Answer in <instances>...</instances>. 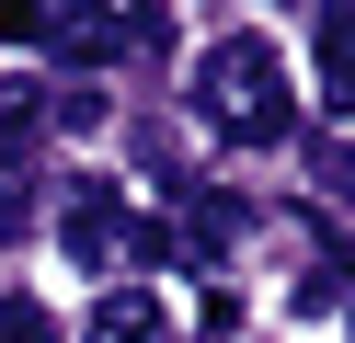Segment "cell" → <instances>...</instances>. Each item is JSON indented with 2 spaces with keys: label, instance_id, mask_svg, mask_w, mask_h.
Returning a JSON list of instances; mask_svg holds the SVG:
<instances>
[{
  "label": "cell",
  "instance_id": "9c48e42d",
  "mask_svg": "<svg viewBox=\"0 0 355 343\" xmlns=\"http://www.w3.org/2000/svg\"><path fill=\"white\" fill-rule=\"evenodd\" d=\"M0 343H58V320L35 309V297H0Z\"/></svg>",
  "mask_w": 355,
  "mask_h": 343
},
{
  "label": "cell",
  "instance_id": "52a82bcc",
  "mask_svg": "<svg viewBox=\"0 0 355 343\" xmlns=\"http://www.w3.org/2000/svg\"><path fill=\"white\" fill-rule=\"evenodd\" d=\"M35 126H46V91H35V80H24V69H0V160L24 149V137H35Z\"/></svg>",
  "mask_w": 355,
  "mask_h": 343
},
{
  "label": "cell",
  "instance_id": "8992f818",
  "mask_svg": "<svg viewBox=\"0 0 355 343\" xmlns=\"http://www.w3.org/2000/svg\"><path fill=\"white\" fill-rule=\"evenodd\" d=\"M241 229H252V206H241V195H207V183L184 195V252H195V263H207V252H230Z\"/></svg>",
  "mask_w": 355,
  "mask_h": 343
},
{
  "label": "cell",
  "instance_id": "8fae6325",
  "mask_svg": "<svg viewBox=\"0 0 355 343\" xmlns=\"http://www.w3.org/2000/svg\"><path fill=\"white\" fill-rule=\"evenodd\" d=\"M321 183H332V195H355V137H321Z\"/></svg>",
  "mask_w": 355,
  "mask_h": 343
},
{
  "label": "cell",
  "instance_id": "5b68a950",
  "mask_svg": "<svg viewBox=\"0 0 355 343\" xmlns=\"http://www.w3.org/2000/svg\"><path fill=\"white\" fill-rule=\"evenodd\" d=\"M309 46H321V103L355 114V0H332V12L309 23Z\"/></svg>",
  "mask_w": 355,
  "mask_h": 343
},
{
  "label": "cell",
  "instance_id": "6da1fadb",
  "mask_svg": "<svg viewBox=\"0 0 355 343\" xmlns=\"http://www.w3.org/2000/svg\"><path fill=\"white\" fill-rule=\"evenodd\" d=\"M195 114H207L218 137H241V149H275L286 126H298V103H286V58L263 35H218L207 58H195Z\"/></svg>",
  "mask_w": 355,
  "mask_h": 343
},
{
  "label": "cell",
  "instance_id": "30bf717a",
  "mask_svg": "<svg viewBox=\"0 0 355 343\" xmlns=\"http://www.w3.org/2000/svg\"><path fill=\"white\" fill-rule=\"evenodd\" d=\"M46 114H58V126H69V137H92V126H103V91H80V80H69V91H58Z\"/></svg>",
  "mask_w": 355,
  "mask_h": 343
},
{
  "label": "cell",
  "instance_id": "3957f363",
  "mask_svg": "<svg viewBox=\"0 0 355 343\" xmlns=\"http://www.w3.org/2000/svg\"><path fill=\"white\" fill-rule=\"evenodd\" d=\"M35 46H46V58H69V69H103V58H126V23H115V12H80V0H46Z\"/></svg>",
  "mask_w": 355,
  "mask_h": 343
},
{
  "label": "cell",
  "instance_id": "277c9868",
  "mask_svg": "<svg viewBox=\"0 0 355 343\" xmlns=\"http://www.w3.org/2000/svg\"><path fill=\"white\" fill-rule=\"evenodd\" d=\"M80 343H172V309L149 286H103L92 320H80Z\"/></svg>",
  "mask_w": 355,
  "mask_h": 343
},
{
  "label": "cell",
  "instance_id": "7a4b0ae2",
  "mask_svg": "<svg viewBox=\"0 0 355 343\" xmlns=\"http://www.w3.org/2000/svg\"><path fill=\"white\" fill-rule=\"evenodd\" d=\"M58 240H69V263H115L126 252V206H115V183H69V218H58Z\"/></svg>",
  "mask_w": 355,
  "mask_h": 343
},
{
  "label": "cell",
  "instance_id": "ba28073f",
  "mask_svg": "<svg viewBox=\"0 0 355 343\" xmlns=\"http://www.w3.org/2000/svg\"><path fill=\"white\" fill-rule=\"evenodd\" d=\"M24 229H35V183L0 160V240H24Z\"/></svg>",
  "mask_w": 355,
  "mask_h": 343
}]
</instances>
